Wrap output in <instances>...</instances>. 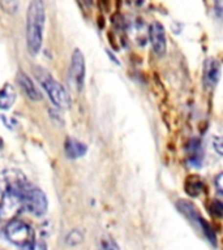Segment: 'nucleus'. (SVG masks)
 <instances>
[{
    "label": "nucleus",
    "instance_id": "dca6fc26",
    "mask_svg": "<svg viewBox=\"0 0 223 250\" xmlns=\"http://www.w3.org/2000/svg\"><path fill=\"white\" fill-rule=\"evenodd\" d=\"M78 1H80L84 7L88 8V9H90V8L93 7V0H78Z\"/></svg>",
    "mask_w": 223,
    "mask_h": 250
},
{
    "label": "nucleus",
    "instance_id": "423d86ee",
    "mask_svg": "<svg viewBox=\"0 0 223 250\" xmlns=\"http://www.w3.org/2000/svg\"><path fill=\"white\" fill-rule=\"evenodd\" d=\"M149 39L152 44L153 50L156 55H164L167 50V39H166V31H164L163 25L160 22H153L150 29H149Z\"/></svg>",
    "mask_w": 223,
    "mask_h": 250
},
{
    "label": "nucleus",
    "instance_id": "f3484780",
    "mask_svg": "<svg viewBox=\"0 0 223 250\" xmlns=\"http://www.w3.org/2000/svg\"><path fill=\"white\" fill-rule=\"evenodd\" d=\"M0 146H1V141H0Z\"/></svg>",
    "mask_w": 223,
    "mask_h": 250
},
{
    "label": "nucleus",
    "instance_id": "f257e3e1",
    "mask_svg": "<svg viewBox=\"0 0 223 250\" xmlns=\"http://www.w3.org/2000/svg\"><path fill=\"white\" fill-rule=\"evenodd\" d=\"M46 23V7L43 0H30L26 15V46L31 55L41 51Z\"/></svg>",
    "mask_w": 223,
    "mask_h": 250
},
{
    "label": "nucleus",
    "instance_id": "7ed1b4c3",
    "mask_svg": "<svg viewBox=\"0 0 223 250\" xmlns=\"http://www.w3.org/2000/svg\"><path fill=\"white\" fill-rule=\"evenodd\" d=\"M20 198L23 210L29 211L30 214L41 216L47 211L48 201L46 194L29 181L23 184L22 188L20 189Z\"/></svg>",
    "mask_w": 223,
    "mask_h": 250
},
{
    "label": "nucleus",
    "instance_id": "6e6552de",
    "mask_svg": "<svg viewBox=\"0 0 223 250\" xmlns=\"http://www.w3.org/2000/svg\"><path fill=\"white\" fill-rule=\"evenodd\" d=\"M221 77V65L215 59H207L203 65V82L207 87H213L218 83Z\"/></svg>",
    "mask_w": 223,
    "mask_h": 250
},
{
    "label": "nucleus",
    "instance_id": "39448f33",
    "mask_svg": "<svg viewBox=\"0 0 223 250\" xmlns=\"http://www.w3.org/2000/svg\"><path fill=\"white\" fill-rule=\"evenodd\" d=\"M70 77L73 80V83L76 85V89L81 90L85 83V58L81 50L74 48L72 58H70Z\"/></svg>",
    "mask_w": 223,
    "mask_h": 250
},
{
    "label": "nucleus",
    "instance_id": "f03ea898",
    "mask_svg": "<svg viewBox=\"0 0 223 250\" xmlns=\"http://www.w3.org/2000/svg\"><path fill=\"white\" fill-rule=\"evenodd\" d=\"M34 74L37 77V81L39 82V85L42 86L43 90L46 91L51 102L54 103L58 108L67 109L69 108L72 104L69 94L67 93V90L64 89V86L55 80L46 69L43 68H34Z\"/></svg>",
    "mask_w": 223,
    "mask_h": 250
},
{
    "label": "nucleus",
    "instance_id": "9d476101",
    "mask_svg": "<svg viewBox=\"0 0 223 250\" xmlns=\"http://www.w3.org/2000/svg\"><path fill=\"white\" fill-rule=\"evenodd\" d=\"M16 101L15 89L11 85H5L0 90V108L8 109L11 108L12 104Z\"/></svg>",
    "mask_w": 223,
    "mask_h": 250
},
{
    "label": "nucleus",
    "instance_id": "f8f14e48",
    "mask_svg": "<svg viewBox=\"0 0 223 250\" xmlns=\"http://www.w3.org/2000/svg\"><path fill=\"white\" fill-rule=\"evenodd\" d=\"M99 248H101V250H120L116 242L110 237L102 238L101 242H99Z\"/></svg>",
    "mask_w": 223,
    "mask_h": 250
},
{
    "label": "nucleus",
    "instance_id": "0eeeda50",
    "mask_svg": "<svg viewBox=\"0 0 223 250\" xmlns=\"http://www.w3.org/2000/svg\"><path fill=\"white\" fill-rule=\"evenodd\" d=\"M17 83H19L21 90H22L29 99L34 102H38L42 99L41 90L38 89V86L35 85L34 81L27 74L22 73V72H19V74H17Z\"/></svg>",
    "mask_w": 223,
    "mask_h": 250
},
{
    "label": "nucleus",
    "instance_id": "4468645a",
    "mask_svg": "<svg viewBox=\"0 0 223 250\" xmlns=\"http://www.w3.org/2000/svg\"><path fill=\"white\" fill-rule=\"evenodd\" d=\"M213 146H214L219 155H222V140H221V137H215L213 140Z\"/></svg>",
    "mask_w": 223,
    "mask_h": 250
},
{
    "label": "nucleus",
    "instance_id": "20e7f679",
    "mask_svg": "<svg viewBox=\"0 0 223 250\" xmlns=\"http://www.w3.org/2000/svg\"><path fill=\"white\" fill-rule=\"evenodd\" d=\"M5 237L12 242L13 245L23 248L30 245L31 242L35 241V233L27 223L19 220V219H11L4 228Z\"/></svg>",
    "mask_w": 223,
    "mask_h": 250
},
{
    "label": "nucleus",
    "instance_id": "9b49d317",
    "mask_svg": "<svg viewBox=\"0 0 223 250\" xmlns=\"http://www.w3.org/2000/svg\"><path fill=\"white\" fill-rule=\"evenodd\" d=\"M0 7L4 12L13 15V13L19 11V0H0Z\"/></svg>",
    "mask_w": 223,
    "mask_h": 250
},
{
    "label": "nucleus",
    "instance_id": "2eb2a0df",
    "mask_svg": "<svg viewBox=\"0 0 223 250\" xmlns=\"http://www.w3.org/2000/svg\"><path fill=\"white\" fill-rule=\"evenodd\" d=\"M222 179H223V175L222 173H219L218 176H217V179H215V187H217V190H218L219 194H222Z\"/></svg>",
    "mask_w": 223,
    "mask_h": 250
},
{
    "label": "nucleus",
    "instance_id": "1a4fd4ad",
    "mask_svg": "<svg viewBox=\"0 0 223 250\" xmlns=\"http://www.w3.org/2000/svg\"><path fill=\"white\" fill-rule=\"evenodd\" d=\"M86 146L82 142L73 138H68L66 141V154L69 159H77L85 155Z\"/></svg>",
    "mask_w": 223,
    "mask_h": 250
},
{
    "label": "nucleus",
    "instance_id": "ddd939ff",
    "mask_svg": "<svg viewBox=\"0 0 223 250\" xmlns=\"http://www.w3.org/2000/svg\"><path fill=\"white\" fill-rule=\"evenodd\" d=\"M20 250H47V246L43 242H31L30 245H26L21 248Z\"/></svg>",
    "mask_w": 223,
    "mask_h": 250
}]
</instances>
